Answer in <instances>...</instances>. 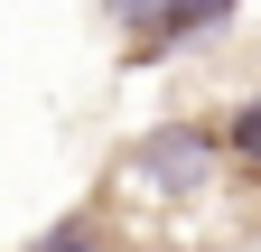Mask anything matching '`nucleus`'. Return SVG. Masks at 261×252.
<instances>
[{"label": "nucleus", "instance_id": "nucleus-3", "mask_svg": "<svg viewBox=\"0 0 261 252\" xmlns=\"http://www.w3.org/2000/svg\"><path fill=\"white\" fill-rule=\"evenodd\" d=\"M233 149H243V159H261V103H252V112L233 121Z\"/></svg>", "mask_w": 261, "mask_h": 252}, {"label": "nucleus", "instance_id": "nucleus-2", "mask_svg": "<svg viewBox=\"0 0 261 252\" xmlns=\"http://www.w3.org/2000/svg\"><path fill=\"white\" fill-rule=\"evenodd\" d=\"M224 10H233V0H168V10H159L149 28H159V38H196V28H215Z\"/></svg>", "mask_w": 261, "mask_h": 252}, {"label": "nucleus", "instance_id": "nucleus-4", "mask_svg": "<svg viewBox=\"0 0 261 252\" xmlns=\"http://www.w3.org/2000/svg\"><path fill=\"white\" fill-rule=\"evenodd\" d=\"M47 252H93V224H56V234H47Z\"/></svg>", "mask_w": 261, "mask_h": 252}, {"label": "nucleus", "instance_id": "nucleus-1", "mask_svg": "<svg viewBox=\"0 0 261 252\" xmlns=\"http://www.w3.org/2000/svg\"><path fill=\"white\" fill-rule=\"evenodd\" d=\"M205 168H215V140H205V131H159V140H140V178L159 187V196L205 187Z\"/></svg>", "mask_w": 261, "mask_h": 252}, {"label": "nucleus", "instance_id": "nucleus-5", "mask_svg": "<svg viewBox=\"0 0 261 252\" xmlns=\"http://www.w3.org/2000/svg\"><path fill=\"white\" fill-rule=\"evenodd\" d=\"M103 10H112V19H159L168 0H103Z\"/></svg>", "mask_w": 261, "mask_h": 252}]
</instances>
